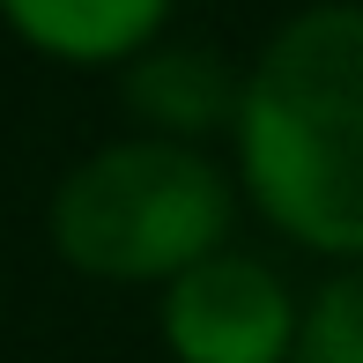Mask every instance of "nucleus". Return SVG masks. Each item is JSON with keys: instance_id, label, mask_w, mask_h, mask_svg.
Instances as JSON below:
<instances>
[{"instance_id": "f257e3e1", "label": "nucleus", "mask_w": 363, "mask_h": 363, "mask_svg": "<svg viewBox=\"0 0 363 363\" xmlns=\"http://www.w3.org/2000/svg\"><path fill=\"white\" fill-rule=\"evenodd\" d=\"M238 178L282 238L363 259V8H304L245 67Z\"/></svg>"}, {"instance_id": "f03ea898", "label": "nucleus", "mask_w": 363, "mask_h": 363, "mask_svg": "<svg viewBox=\"0 0 363 363\" xmlns=\"http://www.w3.org/2000/svg\"><path fill=\"white\" fill-rule=\"evenodd\" d=\"M238 193L201 148L134 134L82 156L52 193V245L89 282H178L230 245Z\"/></svg>"}, {"instance_id": "7ed1b4c3", "label": "nucleus", "mask_w": 363, "mask_h": 363, "mask_svg": "<svg viewBox=\"0 0 363 363\" xmlns=\"http://www.w3.org/2000/svg\"><path fill=\"white\" fill-rule=\"evenodd\" d=\"M156 326L178 363H296L304 311L267 259L223 245L178 282H163Z\"/></svg>"}, {"instance_id": "20e7f679", "label": "nucleus", "mask_w": 363, "mask_h": 363, "mask_svg": "<svg viewBox=\"0 0 363 363\" xmlns=\"http://www.w3.org/2000/svg\"><path fill=\"white\" fill-rule=\"evenodd\" d=\"M126 111L148 134L201 148L208 134H238L245 74L216 45H148L126 60Z\"/></svg>"}, {"instance_id": "39448f33", "label": "nucleus", "mask_w": 363, "mask_h": 363, "mask_svg": "<svg viewBox=\"0 0 363 363\" xmlns=\"http://www.w3.org/2000/svg\"><path fill=\"white\" fill-rule=\"evenodd\" d=\"M8 30L67 67H126L148 52L171 0H0Z\"/></svg>"}, {"instance_id": "423d86ee", "label": "nucleus", "mask_w": 363, "mask_h": 363, "mask_svg": "<svg viewBox=\"0 0 363 363\" xmlns=\"http://www.w3.org/2000/svg\"><path fill=\"white\" fill-rule=\"evenodd\" d=\"M296 363H363V259H349V267L304 304Z\"/></svg>"}]
</instances>
